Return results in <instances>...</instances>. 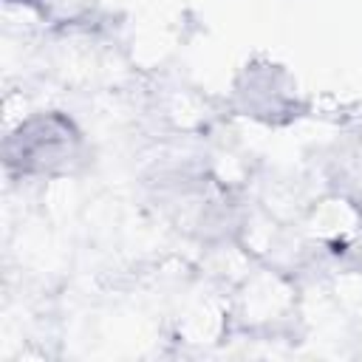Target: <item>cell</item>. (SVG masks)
I'll return each mask as SVG.
<instances>
[{"instance_id": "7a4b0ae2", "label": "cell", "mask_w": 362, "mask_h": 362, "mask_svg": "<svg viewBox=\"0 0 362 362\" xmlns=\"http://www.w3.org/2000/svg\"><path fill=\"white\" fill-rule=\"evenodd\" d=\"M235 96L246 116L260 122H288L297 116V88L277 65H252L235 85Z\"/></svg>"}, {"instance_id": "6da1fadb", "label": "cell", "mask_w": 362, "mask_h": 362, "mask_svg": "<svg viewBox=\"0 0 362 362\" xmlns=\"http://www.w3.org/2000/svg\"><path fill=\"white\" fill-rule=\"evenodd\" d=\"M3 164L11 178H65L85 164V136L62 110L25 116L3 144Z\"/></svg>"}]
</instances>
